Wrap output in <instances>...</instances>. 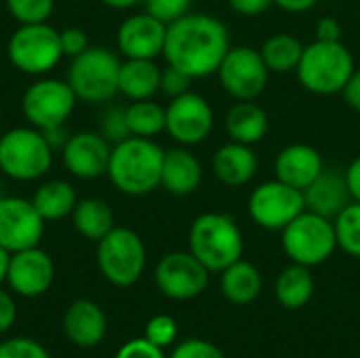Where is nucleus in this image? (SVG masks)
<instances>
[{
  "label": "nucleus",
  "instance_id": "obj_39",
  "mask_svg": "<svg viewBox=\"0 0 360 358\" xmlns=\"http://www.w3.org/2000/svg\"><path fill=\"white\" fill-rule=\"evenodd\" d=\"M169 358H226L224 352L207 340H186L177 344Z\"/></svg>",
  "mask_w": 360,
  "mask_h": 358
},
{
  "label": "nucleus",
  "instance_id": "obj_36",
  "mask_svg": "<svg viewBox=\"0 0 360 358\" xmlns=\"http://www.w3.org/2000/svg\"><path fill=\"white\" fill-rule=\"evenodd\" d=\"M194 0H143V11H148L152 17L160 19L162 23H173L179 17L188 15L192 11Z\"/></svg>",
  "mask_w": 360,
  "mask_h": 358
},
{
  "label": "nucleus",
  "instance_id": "obj_34",
  "mask_svg": "<svg viewBox=\"0 0 360 358\" xmlns=\"http://www.w3.org/2000/svg\"><path fill=\"white\" fill-rule=\"evenodd\" d=\"M112 146L131 137L129 124H127V112L120 106H110L103 110L101 120H99V129H97Z\"/></svg>",
  "mask_w": 360,
  "mask_h": 358
},
{
  "label": "nucleus",
  "instance_id": "obj_33",
  "mask_svg": "<svg viewBox=\"0 0 360 358\" xmlns=\"http://www.w3.org/2000/svg\"><path fill=\"white\" fill-rule=\"evenodd\" d=\"M11 17L19 23H46L55 11V0H4Z\"/></svg>",
  "mask_w": 360,
  "mask_h": 358
},
{
  "label": "nucleus",
  "instance_id": "obj_25",
  "mask_svg": "<svg viewBox=\"0 0 360 358\" xmlns=\"http://www.w3.org/2000/svg\"><path fill=\"white\" fill-rule=\"evenodd\" d=\"M160 72L162 68L156 59H124L118 76V91L129 101L154 99L160 93Z\"/></svg>",
  "mask_w": 360,
  "mask_h": 358
},
{
  "label": "nucleus",
  "instance_id": "obj_11",
  "mask_svg": "<svg viewBox=\"0 0 360 358\" xmlns=\"http://www.w3.org/2000/svg\"><path fill=\"white\" fill-rule=\"evenodd\" d=\"M76 103L78 97L68 80L40 76L25 89L21 97V112L30 127L44 131L65 124Z\"/></svg>",
  "mask_w": 360,
  "mask_h": 358
},
{
  "label": "nucleus",
  "instance_id": "obj_7",
  "mask_svg": "<svg viewBox=\"0 0 360 358\" xmlns=\"http://www.w3.org/2000/svg\"><path fill=\"white\" fill-rule=\"evenodd\" d=\"M281 247L291 264L306 268L325 264L338 251L333 219L306 209L287 228L281 230Z\"/></svg>",
  "mask_w": 360,
  "mask_h": 358
},
{
  "label": "nucleus",
  "instance_id": "obj_43",
  "mask_svg": "<svg viewBox=\"0 0 360 358\" xmlns=\"http://www.w3.org/2000/svg\"><path fill=\"white\" fill-rule=\"evenodd\" d=\"M15 319H17V306H15V300L8 291H4L0 287V335L11 331V327L15 325Z\"/></svg>",
  "mask_w": 360,
  "mask_h": 358
},
{
  "label": "nucleus",
  "instance_id": "obj_29",
  "mask_svg": "<svg viewBox=\"0 0 360 358\" xmlns=\"http://www.w3.org/2000/svg\"><path fill=\"white\" fill-rule=\"evenodd\" d=\"M274 295H276L278 304L287 310L304 308L314 295L312 268H306L300 264L287 266L274 283Z\"/></svg>",
  "mask_w": 360,
  "mask_h": 358
},
{
  "label": "nucleus",
  "instance_id": "obj_28",
  "mask_svg": "<svg viewBox=\"0 0 360 358\" xmlns=\"http://www.w3.org/2000/svg\"><path fill=\"white\" fill-rule=\"evenodd\" d=\"M72 224L82 238L93 243H99L116 226L112 207L97 196L78 198L72 211Z\"/></svg>",
  "mask_w": 360,
  "mask_h": 358
},
{
  "label": "nucleus",
  "instance_id": "obj_1",
  "mask_svg": "<svg viewBox=\"0 0 360 358\" xmlns=\"http://www.w3.org/2000/svg\"><path fill=\"white\" fill-rule=\"evenodd\" d=\"M230 46V30L219 17L190 11L167 25L162 57L192 80H200L217 74Z\"/></svg>",
  "mask_w": 360,
  "mask_h": 358
},
{
  "label": "nucleus",
  "instance_id": "obj_18",
  "mask_svg": "<svg viewBox=\"0 0 360 358\" xmlns=\"http://www.w3.org/2000/svg\"><path fill=\"white\" fill-rule=\"evenodd\" d=\"M165 40L167 23L148 11L124 17L116 30V46L124 59H156L162 55Z\"/></svg>",
  "mask_w": 360,
  "mask_h": 358
},
{
  "label": "nucleus",
  "instance_id": "obj_12",
  "mask_svg": "<svg viewBox=\"0 0 360 358\" xmlns=\"http://www.w3.org/2000/svg\"><path fill=\"white\" fill-rule=\"evenodd\" d=\"M304 211V192L276 177L255 186L247 198V213L251 222L268 232H281Z\"/></svg>",
  "mask_w": 360,
  "mask_h": 358
},
{
  "label": "nucleus",
  "instance_id": "obj_47",
  "mask_svg": "<svg viewBox=\"0 0 360 358\" xmlns=\"http://www.w3.org/2000/svg\"><path fill=\"white\" fill-rule=\"evenodd\" d=\"M319 2L321 0H274V6H278L281 11L291 13V15H302V13L312 11Z\"/></svg>",
  "mask_w": 360,
  "mask_h": 358
},
{
  "label": "nucleus",
  "instance_id": "obj_40",
  "mask_svg": "<svg viewBox=\"0 0 360 358\" xmlns=\"http://www.w3.org/2000/svg\"><path fill=\"white\" fill-rule=\"evenodd\" d=\"M114 358H167L162 348L154 346L152 342H148L146 338H135L129 340L127 344H122L118 348V352Z\"/></svg>",
  "mask_w": 360,
  "mask_h": 358
},
{
  "label": "nucleus",
  "instance_id": "obj_32",
  "mask_svg": "<svg viewBox=\"0 0 360 358\" xmlns=\"http://www.w3.org/2000/svg\"><path fill=\"white\" fill-rule=\"evenodd\" d=\"M335 238L338 249H342L346 255L360 260V203H350L335 219Z\"/></svg>",
  "mask_w": 360,
  "mask_h": 358
},
{
  "label": "nucleus",
  "instance_id": "obj_38",
  "mask_svg": "<svg viewBox=\"0 0 360 358\" xmlns=\"http://www.w3.org/2000/svg\"><path fill=\"white\" fill-rule=\"evenodd\" d=\"M190 84H192V78L186 72H181V70L169 65V63L162 68V72H160V93L167 95L169 99L188 93Z\"/></svg>",
  "mask_w": 360,
  "mask_h": 358
},
{
  "label": "nucleus",
  "instance_id": "obj_31",
  "mask_svg": "<svg viewBox=\"0 0 360 358\" xmlns=\"http://www.w3.org/2000/svg\"><path fill=\"white\" fill-rule=\"evenodd\" d=\"M124 112H127V124H129L131 135L154 139L156 135L165 133L167 110L160 103H156L154 99L131 101L124 108Z\"/></svg>",
  "mask_w": 360,
  "mask_h": 358
},
{
  "label": "nucleus",
  "instance_id": "obj_37",
  "mask_svg": "<svg viewBox=\"0 0 360 358\" xmlns=\"http://www.w3.org/2000/svg\"><path fill=\"white\" fill-rule=\"evenodd\" d=\"M0 358H51V354L36 340L11 338L0 344Z\"/></svg>",
  "mask_w": 360,
  "mask_h": 358
},
{
  "label": "nucleus",
  "instance_id": "obj_35",
  "mask_svg": "<svg viewBox=\"0 0 360 358\" xmlns=\"http://www.w3.org/2000/svg\"><path fill=\"white\" fill-rule=\"evenodd\" d=\"M148 342H152L158 348H169L173 346L175 338H177V323L175 319H171L169 314H156L148 321L146 325V335Z\"/></svg>",
  "mask_w": 360,
  "mask_h": 358
},
{
  "label": "nucleus",
  "instance_id": "obj_2",
  "mask_svg": "<svg viewBox=\"0 0 360 358\" xmlns=\"http://www.w3.org/2000/svg\"><path fill=\"white\" fill-rule=\"evenodd\" d=\"M165 148L148 137H127L112 146L108 179L127 196H146L160 188Z\"/></svg>",
  "mask_w": 360,
  "mask_h": 358
},
{
  "label": "nucleus",
  "instance_id": "obj_30",
  "mask_svg": "<svg viewBox=\"0 0 360 358\" xmlns=\"http://www.w3.org/2000/svg\"><path fill=\"white\" fill-rule=\"evenodd\" d=\"M304 46L306 44L297 36H293L289 32H276L264 40L259 53H262L264 63L268 65L270 74L285 76L291 72L295 74L302 53H304Z\"/></svg>",
  "mask_w": 360,
  "mask_h": 358
},
{
  "label": "nucleus",
  "instance_id": "obj_49",
  "mask_svg": "<svg viewBox=\"0 0 360 358\" xmlns=\"http://www.w3.org/2000/svg\"><path fill=\"white\" fill-rule=\"evenodd\" d=\"M99 2H103L105 6L116 8V11H129V8H135L137 4H141L143 0H99Z\"/></svg>",
  "mask_w": 360,
  "mask_h": 358
},
{
  "label": "nucleus",
  "instance_id": "obj_41",
  "mask_svg": "<svg viewBox=\"0 0 360 358\" xmlns=\"http://www.w3.org/2000/svg\"><path fill=\"white\" fill-rule=\"evenodd\" d=\"M59 40H61V51L63 57H78L80 53H84L91 44H89V36L84 30L80 27H65L59 32Z\"/></svg>",
  "mask_w": 360,
  "mask_h": 358
},
{
  "label": "nucleus",
  "instance_id": "obj_15",
  "mask_svg": "<svg viewBox=\"0 0 360 358\" xmlns=\"http://www.w3.org/2000/svg\"><path fill=\"white\" fill-rule=\"evenodd\" d=\"M46 222L23 196H0V247L8 253L38 247Z\"/></svg>",
  "mask_w": 360,
  "mask_h": 358
},
{
  "label": "nucleus",
  "instance_id": "obj_27",
  "mask_svg": "<svg viewBox=\"0 0 360 358\" xmlns=\"http://www.w3.org/2000/svg\"><path fill=\"white\" fill-rule=\"evenodd\" d=\"M32 203H34L36 211L40 213V217L46 224H51V222H59V219L72 215V211L78 203V194L70 181L46 179L36 188Z\"/></svg>",
  "mask_w": 360,
  "mask_h": 358
},
{
  "label": "nucleus",
  "instance_id": "obj_21",
  "mask_svg": "<svg viewBox=\"0 0 360 358\" xmlns=\"http://www.w3.org/2000/svg\"><path fill=\"white\" fill-rule=\"evenodd\" d=\"M63 333L78 348H95L108 335V317L91 300H76L63 314Z\"/></svg>",
  "mask_w": 360,
  "mask_h": 358
},
{
  "label": "nucleus",
  "instance_id": "obj_42",
  "mask_svg": "<svg viewBox=\"0 0 360 358\" xmlns=\"http://www.w3.org/2000/svg\"><path fill=\"white\" fill-rule=\"evenodd\" d=\"M228 6L240 17H257L274 6V0H228Z\"/></svg>",
  "mask_w": 360,
  "mask_h": 358
},
{
  "label": "nucleus",
  "instance_id": "obj_20",
  "mask_svg": "<svg viewBox=\"0 0 360 358\" xmlns=\"http://www.w3.org/2000/svg\"><path fill=\"white\" fill-rule=\"evenodd\" d=\"M259 158L253 146H245L238 141L221 143L211 156V171L219 184L226 188H243L251 184L257 175Z\"/></svg>",
  "mask_w": 360,
  "mask_h": 358
},
{
  "label": "nucleus",
  "instance_id": "obj_16",
  "mask_svg": "<svg viewBox=\"0 0 360 358\" xmlns=\"http://www.w3.org/2000/svg\"><path fill=\"white\" fill-rule=\"evenodd\" d=\"M112 143L99 131L72 133L61 148V160L70 175L91 181L108 175Z\"/></svg>",
  "mask_w": 360,
  "mask_h": 358
},
{
  "label": "nucleus",
  "instance_id": "obj_26",
  "mask_svg": "<svg viewBox=\"0 0 360 358\" xmlns=\"http://www.w3.org/2000/svg\"><path fill=\"white\" fill-rule=\"evenodd\" d=\"M219 289L228 302L247 306L259 298L264 289V276L255 264L240 257L219 272Z\"/></svg>",
  "mask_w": 360,
  "mask_h": 358
},
{
  "label": "nucleus",
  "instance_id": "obj_3",
  "mask_svg": "<svg viewBox=\"0 0 360 358\" xmlns=\"http://www.w3.org/2000/svg\"><path fill=\"white\" fill-rule=\"evenodd\" d=\"M188 251L213 274L238 262L245 251V236L236 219L221 211H207L194 217L188 232Z\"/></svg>",
  "mask_w": 360,
  "mask_h": 358
},
{
  "label": "nucleus",
  "instance_id": "obj_6",
  "mask_svg": "<svg viewBox=\"0 0 360 358\" xmlns=\"http://www.w3.org/2000/svg\"><path fill=\"white\" fill-rule=\"evenodd\" d=\"M120 57L105 46H89L84 53L72 59L68 70V82L74 89L78 101L99 106L110 103L118 91Z\"/></svg>",
  "mask_w": 360,
  "mask_h": 358
},
{
  "label": "nucleus",
  "instance_id": "obj_17",
  "mask_svg": "<svg viewBox=\"0 0 360 358\" xmlns=\"http://www.w3.org/2000/svg\"><path fill=\"white\" fill-rule=\"evenodd\" d=\"M53 281H55L53 257L40 247L11 253L4 283L15 295L40 298L53 287Z\"/></svg>",
  "mask_w": 360,
  "mask_h": 358
},
{
  "label": "nucleus",
  "instance_id": "obj_23",
  "mask_svg": "<svg viewBox=\"0 0 360 358\" xmlns=\"http://www.w3.org/2000/svg\"><path fill=\"white\" fill-rule=\"evenodd\" d=\"M304 200H306L308 211L323 215V217H329V219H335L352 203L344 173L329 171V169H325L304 190Z\"/></svg>",
  "mask_w": 360,
  "mask_h": 358
},
{
  "label": "nucleus",
  "instance_id": "obj_51",
  "mask_svg": "<svg viewBox=\"0 0 360 358\" xmlns=\"http://www.w3.org/2000/svg\"><path fill=\"white\" fill-rule=\"evenodd\" d=\"M359 154H360V141H359Z\"/></svg>",
  "mask_w": 360,
  "mask_h": 358
},
{
  "label": "nucleus",
  "instance_id": "obj_22",
  "mask_svg": "<svg viewBox=\"0 0 360 358\" xmlns=\"http://www.w3.org/2000/svg\"><path fill=\"white\" fill-rule=\"evenodd\" d=\"M205 177V169L200 158L186 146H175L165 150L160 188H165L173 196H190L194 194Z\"/></svg>",
  "mask_w": 360,
  "mask_h": 358
},
{
  "label": "nucleus",
  "instance_id": "obj_44",
  "mask_svg": "<svg viewBox=\"0 0 360 358\" xmlns=\"http://www.w3.org/2000/svg\"><path fill=\"white\" fill-rule=\"evenodd\" d=\"M342 34H344V27H342L340 19H335V17H323V19H319L316 27H314L316 40L335 42V40H342Z\"/></svg>",
  "mask_w": 360,
  "mask_h": 358
},
{
  "label": "nucleus",
  "instance_id": "obj_5",
  "mask_svg": "<svg viewBox=\"0 0 360 358\" xmlns=\"http://www.w3.org/2000/svg\"><path fill=\"white\" fill-rule=\"evenodd\" d=\"M55 150L36 127H13L0 135V171L15 181L42 179L53 167Z\"/></svg>",
  "mask_w": 360,
  "mask_h": 358
},
{
  "label": "nucleus",
  "instance_id": "obj_50",
  "mask_svg": "<svg viewBox=\"0 0 360 358\" xmlns=\"http://www.w3.org/2000/svg\"><path fill=\"white\" fill-rule=\"evenodd\" d=\"M8 260H11V253H8L6 249H2V247H0V287H2V283L6 281Z\"/></svg>",
  "mask_w": 360,
  "mask_h": 358
},
{
  "label": "nucleus",
  "instance_id": "obj_46",
  "mask_svg": "<svg viewBox=\"0 0 360 358\" xmlns=\"http://www.w3.org/2000/svg\"><path fill=\"white\" fill-rule=\"evenodd\" d=\"M344 179H346L350 198H352L354 203H360V154L348 165V167H346Z\"/></svg>",
  "mask_w": 360,
  "mask_h": 358
},
{
  "label": "nucleus",
  "instance_id": "obj_13",
  "mask_svg": "<svg viewBox=\"0 0 360 358\" xmlns=\"http://www.w3.org/2000/svg\"><path fill=\"white\" fill-rule=\"evenodd\" d=\"M165 110H167L165 133L177 146H186V148L200 146L211 137L215 129V110L211 101L192 89L179 97H173Z\"/></svg>",
  "mask_w": 360,
  "mask_h": 358
},
{
  "label": "nucleus",
  "instance_id": "obj_8",
  "mask_svg": "<svg viewBox=\"0 0 360 358\" xmlns=\"http://www.w3.org/2000/svg\"><path fill=\"white\" fill-rule=\"evenodd\" d=\"M148 262L143 238L124 226H114L97 243V266L103 279L114 287H133Z\"/></svg>",
  "mask_w": 360,
  "mask_h": 358
},
{
  "label": "nucleus",
  "instance_id": "obj_19",
  "mask_svg": "<svg viewBox=\"0 0 360 358\" xmlns=\"http://www.w3.org/2000/svg\"><path fill=\"white\" fill-rule=\"evenodd\" d=\"M325 171L323 154L306 143V141H293L278 150L274 158V177L285 181L287 186H293L297 190H306L321 173Z\"/></svg>",
  "mask_w": 360,
  "mask_h": 358
},
{
  "label": "nucleus",
  "instance_id": "obj_14",
  "mask_svg": "<svg viewBox=\"0 0 360 358\" xmlns=\"http://www.w3.org/2000/svg\"><path fill=\"white\" fill-rule=\"evenodd\" d=\"M209 276L211 272L190 251L167 253L154 270L158 291L173 302H188L202 295L209 287Z\"/></svg>",
  "mask_w": 360,
  "mask_h": 358
},
{
  "label": "nucleus",
  "instance_id": "obj_24",
  "mask_svg": "<svg viewBox=\"0 0 360 358\" xmlns=\"http://www.w3.org/2000/svg\"><path fill=\"white\" fill-rule=\"evenodd\" d=\"M224 129L230 141L255 146L266 139L270 131V118L257 101H234L226 112Z\"/></svg>",
  "mask_w": 360,
  "mask_h": 358
},
{
  "label": "nucleus",
  "instance_id": "obj_10",
  "mask_svg": "<svg viewBox=\"0 0 360 358\" xmlns=\"http://www.w3.org/2000/svg\"><path fill=\"white\" fill-rule=\"evenodd\" d=\"M215 76L221 91L234 101H257L264 95L272 74L264 63L259 49L232 44Z\"/></svg>",
  "mask_w": 360,
  "mask_h": 358
},
{
  "label": "nucleus",
  "instance_id": "obj_4",
  "mask_svg": "<svg viewBox=\"0 0 360 358\" xmlns=\"http://www.w3.org/2000/svg\"><path fill=\"white\" fill-rule=\"evenodd\" d=\"M354 70V55L350 46L344 44V40L327 42L314 38L310 44L304 46L295 76L308 93L331 97L344 91Z\"/></svg>",
  "mask_w": 360,
  "mask_h": 358
},
{
  "label": "nucleus",
  "instance_id": "obj_45",
  "mask_svg": "<svg viewBox=\"0 0 360 358\" xmlns=\"http://www.w3.org/2000/svg\"><path fill=\"white\" fill-rule=\"evenodd\" d=\"M342 97H344V101L348 103V108H352L354 112H359L360 114V68H356V70L352 72L348 84H346L344 91H342Z\"/></svg>",
  "mask_w": 360,
  "mask_h": 358
},
{
  "label": "nucleus",
  "instance_id": "obj_48",
  "mask_svg": "<svg viewBox=\"0 0 360 358\" xmlns=\"http://www.w3.org/2000/svg\"><path fill=\"white\" fill-rule=\"evenodd\" d=\"M42 133H44V137H46V141H49V146H51L55 152H61V148L65 146V141H68V137H70V135H68V131H65V124L44 129Z\"/></svg>",
  "mask_w": 360,
  "mask_h": 358
},
{
  "label": "nucleus",
  "instance_id": "obj_9",
  "mask_svg": "<svg viewBox=\"0 0 360 358\" xmlns=\"http://www.w3.org/2000/svg\"><path fill=\"white\" fill-rule=\"evenodd\" d=\"M6 57L21 74L46 76L63 59L59 30L49 25V21L19 25L8 38Z\"/></svg>",
  "mask_w": 360,
  "mask_h": 358
}]
</instances>
